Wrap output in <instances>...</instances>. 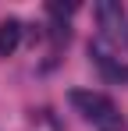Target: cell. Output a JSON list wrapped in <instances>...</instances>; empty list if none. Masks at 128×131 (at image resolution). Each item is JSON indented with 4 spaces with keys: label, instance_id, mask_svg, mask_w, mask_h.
<instances>
[{
    "label": "cell",
    "instance_id": "1",
    "mask_svg": "<svg viewBox=\"0 0 128 131\" xmlns=\"http://www.w3.org/2000/svg\"><path fill=\"white\" fill-rule=\"evenodd\" d=\"M96 21H100V39L110 50H128V11L117 0L96 4Z\"/></svg>",
    "mask_w": 128,
    "mask_h": 131
},
{
    "label": "cell",
    "instance_id": "2",
    "mask_svg": "<svg viewBox=\"0 0 128 131\" xmlns=\"http://www.w3.org/2000/svg\"><path fill=\"white\" fill-rule=\"evenodd\" d=\"M71 103L82 110V117L93 121L100 131H117L121 128V113H117L114 103H110L107 96H100V92H82V89H75V92H71Z\"/></svg>",
    "mask_w": 128,
    "mask_h": 131
},
{
    "label": "cell",
    "instance_id": "3",
    "mask_svg": "<svg viewBox=\"0 0 128 131\" xmlns=\"http://www.w3.org/2000/svg\"><path fill=\"white\" fill-rule=\"evenodd\" d=\"M21 43V21L18 18H4L0 21V57H11Z\"/></svg>",
    "mask_w": 128,
    "mask_h": 131
},
{
    "label": "cell",
    "instance_id": "4",
    "mask_svg": "<svg viewBox=\"0 0 128 131\" xmlns=\"http://www.w3.org/2000/svg\"><path fill=\"white\" fill-rule=\"evenodd\" d=\"M75 7H78V4H57V0H53V4H46V11H50V14H57V18H68Z\"/></svg>",
    "mask_w": 128,
    "mask_h": 131
}]
</instances>
